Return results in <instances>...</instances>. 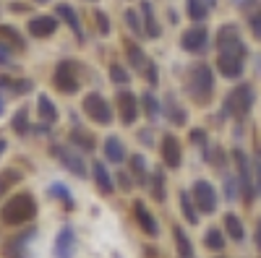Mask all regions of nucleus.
Masks as SVG:
<instances>
[{
    "mask_svg": "<svg viewBox=\"0 0 261 258\" xmlns=\"http://www.w3.org/2000/svg\"><path fill=\"white\" fill-rule=\"evenodd\" d=\"M92 167H94V180H97L99 190L102 193H113V180H110V175H107V167L102 162H94Z\"/></svg>",
    "mask_w": 261,
    "mask_h": 258,
    "instance_id": "18",
    "label": "nucleus"
},
{
    "mask_svg": "<svg viewBox=\"0 0 261 258\" xmlns=\"http://www.w3.org/2000/svg\"><path fill=\"white\" fill-rule=\"evenodd\" d=\"M50 196H55V198H60V201H65V204H68V206H73V198L68 196V190H65V185H53L50 188Z\"/></svg>",
    "mask_w": 261,
    "mask_h": 258,
    "instance_id": "33",
    "label": "nucleus"
},
{
    "mask_svg": "<svg viewBox=\"0 0 261 258\" xmlns=\"http://www.w3.org/2000/svg\"><path fill=\"white\" fill-rule=\"evenodd\" d=\"M73 253H76L73 227H63L55 238V258H73Z\"/></svg>",
    "mask_w": 261,
    "mask_h": 258,
    "instance_id": "10",
    "label": "nucleus"
},
{
    "mask_svg": "<svg viewBox=\"0 0 261 258\" xmlns=\"http://www.w3.org/2000/svg\"><path fill=\"white\" fill-rule=\"evenodd\" d=\"M39 118L45 120V123H53V120L58 118V110L50 104V99H47V97H39Z\"/></svg>",
    "mask_w": 261,
    "mask_h": 258,
    "instance_id": "28",
    "label": "nucleus"
},
{
    "mask_svg": "<svg viewBox=\"0 0 261 258\" xmlns=\"http://www.w3.org/2000/svg\"><path fill=\"white\" fill-rule=\"evenodd\" d=\"M191 138H193V141H199V144H201V141H204L206 136H204V131H193V133H191Z\"/></svg>",
    "mask_w": 261,
    "mask_h": 258,
    "instance_id": "43",
    "label": "nucleus"
},
{
    "mask_svg": "<svg viewBox=\"0 0 261 258\" xmlns=\"http://www.w3.org/2000/svg\"><path fill=\"white\" fill-rule=\"evenodd\" d=\"M55 83H58V89L65 92V94H73L79 89V78L73 73V63L68 60H63L60 66L55 68Z\"/></svg>",
    "mask_w": 261,
    "mask_h": 258,
    "instance_id": "8",
    "label": "nucleus"
},
{
    "mask_svg": "<svg viewBox=\"0 0 261 258\" xmlns=\"http://www.w3.org/2000/svg\"><path fill=\"white\" fill-rule=\"evenodd\" d=\"M34 214H37V201L32 193H16L0 209V222L8 227H18V224H27L29 219H34Z\"/></svg>",
    "mask_w": 261,
    "mask_h": 258,
    "instance_id": "2",
    "label": "nucleus"
},
{
    "mask_svg": "<svg viewBox=\"0 0 261 258\" xmlns=\"http://www.w3.org/2000/svg\"><path fill=\"white\" fill-rule=\"evenodd\" d=\"M58 16H63L65 18V24H68L79 37H81V24H79V16H76V11L71 8V6H58Z\"/></svg>",
    "mask_w": 261,
    "mask_h": 258,
    "instance_id": "22",
    "label": "nucleus"
},
{
    "mask_svg": "<svg viewBox=\"0 0 261 258\" xmlns=\"http://www.w3.org/2000/svg\"><path fill=\"white\" fill-rule=\"evenodd\" d=\"M141 11L146 16V37H160V26H157V21H154V13H151V3H149V0H144V3H141Z\"/></svg>",
    "mask_w": 261,
    "mask_h": 258,
    "instance_id": "23",
    "label": "nucleus"
},
{
    "mask_svg": "<svg viewBox=\"0 0 261 258\" xmlns=\"http://www.w3.org/2000/svg\"><path fill=\"white\" fill-rule=\"evenodd\" d=\"M134 217H136L139 227L149 235V238H157V235H160V224H157V219L151 217V211H149L141 201H136V204H134Z\"/></svg>",
    "mask_w": 261,
    "mask_h": 258,
    "instance_id": "12",
    "label": "nucleus"
},
{
    "mask_svg": "<svg viewBox=\"0 0 261 258\" xmlns=\"http://www.w3.org/2000/svg\"><path fill=\"white\" fill-rule=\"evenodd\" d=\"M29 235H34V232H27L24 238L11 240V243L6 245V255H8V258H27V255H24V245H27V238H29Z\"/></svg>",
    "mask_w": 261,
    "mask_h": 258,
    "instance_id": "25",
    "label": "nucleus"
},
{
    "mask_svg": "<svg viewBox=\"0 0 261 258\" xmlns=\"http://www.w3.org/2000/svg\"><path fill=\"white\" fill-rule=\"evenodd\" d=\"M251 29H253V34H256V37H261V8L251 16Z\"/></svg>",
    "mask_w": 261,
    "mask_h": 258,
    "instance_id": "38",
    "label": "nucleus"
},
{
    "mask_svg": "<svg viewBox=\"0 0 261 258\" xmlns=\"http://www.w3.org/2000/svg\"><path fill=\"white\" fill-rule=\"evenodd\" d=\"M256 245H258V250H261V222H258V227H256Z\"/></svg>",
    "mask_w": 261,
    "mask_h": 258,
    "instance_id": "44",
    "label": "nucleus"
},
{
    "mask_svg": "<svg viewBox=\"0 0 261 258\" xmlns=\"http://www.w3.org/2000/svg\"><path fill=\"white\" fill-rule=\"evenodd\" d=\"M180 206H183V217L188 219V224H199V211H196V204L191 201L188 193H180Z\"/></svg>",
    "mask_w": 261,
    "mask_h": 258,
    "instance_id": "21",
    "label": "nucleus"
},
{
    "mask_svg": "<svg viewBox=\"0 0 261 258\" xmlns=\"http://www.w3.org/2000/svg\"><path fill=\"white\" fill-rule=\"evenodd\" d=\"M105 154H107V159H110V162L120 164L125 159V149H123V144L118 138H107L105 141Z\"/></svg>",
    "mask_w": 261,
    "mask_h": 258,
    "instance_id": "17",
    "label": "nucleus"
},
{
    "mask_svg": "<svg viewBox=\"0 0 261 258\" xmlns=\"http://www.w3.org/2000/svg\"><path fill=\"white\" fill-rule=\"evenodd\" d=\"M110 76H113V81H118V83H125V81H128V73H125L120 66H113V68H110Z\"/></svg>",
    "mask_w": 261,
    "mask_h": 258,
    "instance_id": "37",
    "label": "nucleus"
},
{
    "mask_svg": "<svg viewBox=\"0 0 261 258\" xmlns=\"http://www.w3.org/2000/svg\"><path fill=\"white\" fill-rule=\"evenodd\" d=\"M225 193H227V198H235V183L232 180H227V190Z\"/></svg>",
    "mask_w": 261,
    "mask_h": 258,
    "instance_id": "42",
    "label": "nucleus"
},
{
    "mask_svg": "<svg viewBox=\"0 0 261 258\" xmlns=\"http://www.w3.org/2000/svg\"><path fill=\"white\" fill-rule=\"evenodd\" d=\"M11 60V47L6 50V47H0V66H3V63H8Z\"/></svg>",
    "mask_w": 261,
    "mask_h": 258,
    "instance_id": "41",
    "label": "nucleus"
},
{
    "mask_svg": "<svg viewBox=\"0 0 261 258\" xmlns=\"http://www.w3.org/2000/svg\"><path fill=\"white\" fill-rule=\"evenodd\" d=\"M55 29H58V18H53V16H37L29 21L32 37H50Z\"/></svg>",
    "mask_w": 261,
    "mask_h": 258,
    "instance_id": "15",
    "label": "nucleus"
},
{
    "mask_svg": "<svg viewBox=\"0 0 261 258\" xmlns=\"http://www.w3.org/2000/svg\"><path fill=\"white\" fill-rule=\"evenodd\" d=\"M13 128H16V133H27V110H21L13 120Z\"/></svg>",
    "mask_w": 261,
    "mask_h": 258,
    "instance_id": "35",
    "label": "nucleus"
},
{
    "mask_svg": "<svg viewBox=\"0 0 261 258\" xmlns=\"http://www.w3.org/2000/svg\"><path fill=\"white\" fill-rule=\"evenodd\" d=\"M6 152V141H0V154H3Z\"/></svg>",
    "mask_w": 261,
    "mask_h": 258,
    "instance_id": "46",
    "label": "nucleus"
},
{
    "mask_svg": "<svg viewBox=\"0 0 261 258\" xmlns=\"http://www.w3.org/2000/svg\"><path fill=\"white\" fill-rule=\"evenodd\" d=\"M225 230H227V235L232 240H243V235H246V230H243V222L235 217V214H225Z\"/></svg>",
    "mask_w": 261,
    "mask_h": 258,
    "instance_id": "19",
    "label": "nucleus"
},
{
    "mask_svg": "<svg viewBox=\"0 0 261 258\" xmlns=\"http://www.w3.org/2000/svg\"><path fill=\"white\" fill-rule=\"evenodd\" d=\"M39 3H47V0H39Z\"/></svg>",
    "mask_w": 261,
    "mask_h": 258,
    "instance_id": "49",
    "label": "nucleus"
},
{
    "mask_svg": "<svg viewBox=\"0 0 261 258\" xmlns=\"http://www.w3.org/2000/svg\"><path fill=\"white\" fill-rule=\"evenodd\" d=\"M232 3H235V6H248L251 0H232Z\"/></svg>",
    "mask_w": 261,
    "mask_h": 258,
    "instance_id": "45",
    "label": "nucleus"
},
{
    "mask_svg": "<svg viewBox=\"0 0 261 258\" xmlns=\"http://www.w3.org/2000/svg\"><path fill=\"white\" fill-rule=\"evenodd\" d=\"M144 110H146V118H149V120H157V115H160V102L154 99V94H144Z\"/></svg>",
    "mask_w": 261,
    "mask_h": 258,
    "instance_id": "31",
    "label": "nucleus"
},
{
    "mask_svg": "<svg viewBox=\"0 0 261 258\" xmlns=\"http://www.w3.org/2000/svg\"><path fill=\"white\" fill-rule=\"evenodd\" d=\"M209 13V6H206V0H188V16L193 21H204Z\"/></svg>",
    "mask_w": 261,
    "mask_h": 258,
    "instance_id": "24",
    "label": "nucleus"
},
{
    "mask_svg": "<svg viewBox=\"0 0 261 258\" xmlns=\"http://www.w3.org/2000/svg\"><path fill=\"white\" fill-rule=\"evenodd\" d=\"M71 141H73V146H81L84 152H89V149H94V138H92L89 133H84L81 128H73V133H71Z\"/></svg>",
    "mask_w": 261,
    "mask_h": 258,
    "instance_id": "27",
    "label": "nucleus"
},
{
    "mask_svg": "<svg viewBox=\"0 0 261 258\" xmlns=\"http://www.w3.org/2000/svg\"><path fill=\"white\" fill-rule=\"evenodd\" d=\"M151 196L157 201H165V175L160 169L154 172V178H151Z\"/></svg>",
    "mask_w": 261,
    "mask_h": 258,
    "instance_id": "30",
    "label": "nucleus"
},
{
    "mask_svg": "<svg viewBox=\"0 0 261 258\" xmlns=\"http://www.w3.org/2000/svg\"><path fill=\"white\" fill-rule=\"evenodd\" d=\"M204 245L209 250H225V235H222V230L220 227H212L206 232V238H204Z\"/></svg>",
    "mask_w": 261,
    "mask_h": 258,
    "instance_id": "20",
    "label": "nucleus"
},
{
    "mask_svg": "<svg viewBox=\"0 0 261 258\" xmlns=\"http://www.w3.org/2000/svg\"><path fill=\"white\" fill-rule=\"evenodd\" d=\"M217 47H220V73L227 78H238L243 73V58H246V45L241 34H238V26L227 24L220 29V37H217Z\"/></svg>",
    "mask_w": 261,
    "mask_h": 258,
    "instance_id": "1",
    "label": "nucleus"
},
{
    "mask_svg": "<svg viewBox=\"0 0 261 258\" xmlns=\"http://www.w3.org/2000/svg\"><path fill=\"white\" fill-rule=\"evenodd\" d=\"M130 169H134V175H136L141 183H146V167H144V157H134V159H130Z\"/></svg>",
    "mask_w": 261,
    "mask_h": 258,
    "instance_id": "32",
    "label": "nucleus"
},
{
    "mask_svg": "<svg viewBox=\"0 0 261 258\" xmlns=\"http://www.w3.org/2000/svg\"><path fill=\"white\" fill-rule=\"evenodd\" d=\"M162 159H165V164L172 167V169H178V164H180V146H178V138L170 136V133L162 138Z\"/></svg>",
    "mask_w": 261,
    "mask_h": 258,
    "instance_id": "13",
    "label": "nucleus"
},
{
    "mask_svg": "<svg viewBox=\"0 0 261 258\" xmlns=\"http://www.w3.org/2000/svg\"><path fill=\"white\" fill-rule=\"evenodd\" d=\"M0 112H3V99H0Z\"/></svg>",
    "mask_w": 261,
    "mask_h": 258,
    "instance_id": "48",
    "label": "nucleus"
},
{
    "mask_svg": "<svg viewBox=\"0 0 261 258\" xmlns=\"http://www.w3.org/2000/svg\"><path fill=\"white\" fill-rule=\"evenodd\" d=\"M16 183H21V172L18 169H6V172H0V196L11 188V185H16Z\"/></svg>",
    "mask_w": 261,
    "mask_h": 258,
    "instance_id": "26",
    "label": "nucleus"
},
{
    "mask_svg": "<svg viewBox=\"0 0 261 258\" xmlns=\"http://www.w3.org/2000/svg\"><path fill=\"white\" fill-rule=\"evenodd\" d=\"M53 154L65 164V169H71L73 175H79V178H84V175H86V167H84L81 157H79V154H73L68 146H53Z\"/></svg>",
    "mask_w": 261,
    "mask_h": 258,
    "instance_id": "11",
    "label": "nucleus"
},
{
    "mask_svg": "<svg viewBox=\"0 0 261 258\" xmlns=\"http://www.w3.org/2000/svg\"><path fill=\"white\" fill-rule=\"evenodd\" d=\"M232 159H235V164H238V180H241V190H243V196H246V201H251L253 198V193H256V183L251 180V164H248V157L241 152V149H235L232 152Z\"/></svg>",
    "mask_w": 261,
    "mask_h": 258,
    "instance_id": "5",
    "label": "nucleus"
},
{
    "mask_svg": "<svg viewBox=\"0 0 261 258\" xmlns=\"http://www.w3.org/2000/svg\"><path fill=\"white\" fill-rule=\"evenodd\" d=\"M193 204H196V209H201V214H214V209H217V190L212 188V183L199 180L193 185Z\"/></svg>",
    "mask_w": 261,
    "mask_h": 258,
    "instance_id": "6",
    "label": "nucleus"
},
{
    "mask_svg": "<svg viewBox=\"0 0 261 258\" xmlns=\"http://www.w3.org/2000/svg\"><path fill=\"white\" fill-rule=\"evenodd\" d=\"M125 18H128V26H130V29L141 32V24H139V16H136V11H125Z\"/></svg>",
    "mask_w": 261,
    "mask_h": 258,
    "instance_id": "39",
    "label": "nucleus"
},
{
    "mask_svg": "<svg viewBox=\"0 0 261 258\" xmlns=\"http://www.w3.org/2000/svg\"><path fill=\"white\" fill-rule=\"evenodd\" d=\"M97 24H99V32H102V34H107V32H110V24H107V16H105L102 11L97 13Z\"/></svg>",
    "mask_w": 261,
    "mask_h": 258,
    "instance_id": "40",
    "label": "nucleus"
},
{
    "mask_svg": "<svg viewBox=\"0 0 261 258\" xmlns=\"http://www.w3.org/2000/svg\"><path fill=\"white\" fill-rule=\"evenodd\" d=\"M170 104H172V102H170ZM167 115H170V120H172V123H180V125L186 123V112L180 110V107H175V104L167 107Z\"/></svg>",
    "mask_w": 261,
    "mask_h": 258,
    "instance_id": "34",
    "label": "nucleus"
},
{
    "mask_svg": "<svg viewBox=\"0 0 261 258\" xmlns=\"http://www.w3.org/2000/svg\"><path fill=\"white\" fill-rule=\"evenodd\" d=\"M188 89H191V97L199 99V102H206L212 97L214 78H212L209 66H193L191 68V73H188Z\"/></svg>",
    "mask_w": 261,
    "mask_h": 258,
    "instance_id": "3",
    "label": "nucleus"
},
{
    "mask_svg": "<svg viewBox=\"0 0 261 258\" xmlns=\"http://www.w3.org/2000/svg\"><path fill=\"white\" fill-rule=\"evenodd\" d=\"M214 3H217V0H206V6H209V8H212V6H214Z\"/></svg>",
    "mask_w": 261,
    "mask_h": 258,
    "instance_id": "47",
    "label": "nucleus"
},
{
    "mask_svg": "<svg viewBox=\"0 0 261 258\" xmlns=\"http://www.w3.org/2000/svg\"><path fill=\"white\" fill-rule=\"evenodd\" d=\"M128 58H130V63L139 68V71H144V68H149V60L144 58V52H141V47H136V45H128Z\"/></svg>",
    "mask_w": 261,
    "mask_h": 258,
    "instance_id": "29",
    "label": "nucleus"
},
{
    "mask_svg": "<svg viewBox=\"0 0 261 258\" xmlns=\"http://www.w3.org/2000/svg\"><path fill=\"white\" fill-rule=\"evenodd\" d=\"M84 112L89 115L94 123H102V125H107L113 120V110H110V104H107L99 94H89L84 99Z\"/></svg>",
    "mask_w": 261,
    "mask_h": 258,
    "instance_id": "7",
    "label": "nucleus"
},
{
    "mask_svg": "<svg viewBox=\"0 0 261 258\" xmlns=\"http://www.w3.org/2000/svg\"><path fill=\"white\" fill-rule=\"evenodd\" d=\"M206 39H209V34H206L204 26H193V29H188V32L180 37V45H183V50H188V52H204V50H206Z\"/></svg>",
    "mask_w": 261,
    "mask_h": 258,
    "instance_id": "9",
    "label": "nucleus"
},
{
    "mask_svg": "<svg viewBox=\"0 0 261 258\" xmlns=\"http://www.w3.org/2000/svg\"><path fill=\"white\" fill-rule=\"evenodd\" d=\"M253 175H256V193H261V154L253 159Z\"/></svg>",
    "mask_w": 261,
    "mask_h": 258,
    "instance_id": "36",
    "label": "nucleus"
},
{
    "mask_svg": "<svg viewBox=\"0 0 261 258\" xmlns=\"http://www.w3.org/2000/svg\"><path fill=\"white\" fill-rule=\"evenodd\" d=\"M118 110H120V118L125 125H130L136 120V112H139V107H136V97L130 94V92H120L118 94Z\"/></svg>",
    "mask_w": 261,
    "mask_h": 258,
    "instance_id": "14",
    "label": "nucleus"
},
{
    "mask_svg": "<svg viewBox=\"0 0 261 258\" xmlns=\"http://www.w3.org/2000/svg\"><path fill=\"white\" fill-rule=\"evenodd\" d=\"M172 238H175L180 258H193V245H191V240H188V235H186L183 227H172Z\"/></svg>",
    "mask_w": 261,
    "mask_h": 258,
    "instance_id": "16",
    "label": "nucleus"
},
{
    "mask_svg": "<svg viewBox=\"0 0 261 258\" xmlns=\"http://www.w3.org/2000/svg\"><path fill=\"white\" fill-rule=\"evenodd\" d=\"M251 104H253V89H251L248 83H241V86H235V89L227 94L225 112L227 115H235V118H243V115H248Z\"/></svg>",
    "mask_w": 261,
    "mask_h": 258,
    "instance_id": "4",
    "label": "nucleus"
}]
</instances>
